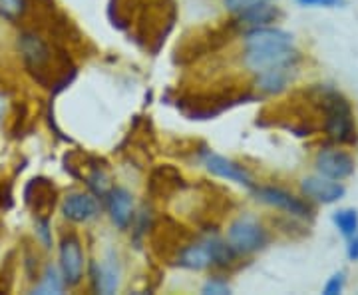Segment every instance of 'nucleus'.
<instances>
[{
	"label": "nucleus",
	"mask_w": 358,
	"mask_h": 295,
	"mask_svg": "<svg viewBox=\"0 0 358 295\" xmlns=\"http://www.w3.org/2000/svg\"><path fill=\"white\" fill-rule=\"evenodd\" d=\"M143 6V0H110L108 18L117 30H131L138 22Z\"/></svg>",
	"instance_id": "17"
},
{
	"label": "nucleus",
	"mask_w": 358,
	"mask_h": 295,
	"mask_svg": "<svg viewBox=\"0 0 358 295\" xmlns=\"http://www.w3.org/2000/svg\"><path fill=\"white\" fill-rule=\"evenodd\" d=\"M110 218L117 230H128L134 224V195L122 186H112V190L106 195Z\"/></svg>",
	"instance_id": "14"
},
{
	"label": "nucleus",
	"mask_w": 358,
	"mask_h": 295,
	"mask_svg": "<svg viewBox=\"0 0 358 295\" xmlns=\"http://www.w3.org/2000/svg\"><path fill=\"white\" fill-rule=\"evenodd\" d=\"M201 291H203L205 295H225L231 294V287L229 283L225 282V280H221V277H209V280L205 282Z\"/></svg>",
	"instance_id": "24"
},
{
	"label": "nucleus",
	"mask_w": 358,
	"mask_h": 295,
	"mask_svg": "<svg viewBox=\"0 0 358 295\" xmlns=\"http://www.w3.org/2000/svg\"><path fill=\"white\" fill-rule=\"evenodd\" d=\"M333 221L334 226H336V230L341 231L346 240L352 238L358 231V212L355 207H345V210L334 212Z\"/></svg>",
	"instance_id": "21"
},
{
	"label": "nucleus",
	"mask_w": 358,
	"mask_h": 295,
	"mask_svg": "<svg viewBox=\"0 0 358 295\" xmlns=\"http://www.w3.org/2000/svg\"><path fill=\"white\" fill-rule=\"evenodd\" d=\"M271 0H223V6L227 8V13L231 14H241L249 8H255L259 4H265Z\"/></svg>",
	"instance_id": "23"
},
{
	"label": "nucleus",
	"mask_w": 358,
	"mask_h": 295,
	"mask_svg": "<svg viewBox=\"0 0 358 295\" xmlns=\"http://www.w3.org/2000/svg\"><path fill=\"white\" fill-rule=\"evenodd\" d=\"M346 256L350 261H358V231L352 235V238H348V247H346Z\"/></svg>",
	"instance_id": "27"
},
{
	"label": "nucleus",
	"mask_w": 358,
	"mask_h": 295,
	"mask_svg": "<svg viewBox=\"0 0 358 295\" xmlns=\"http://www.w3.org/2000/svg\"><path fill=\"white\" fill-rule=\"evenodd\" d=\"M24 205L32 212L34 219H52L54 207L58 204V190L54 186V181L38 176L32 178L24 186Z\"/></svg>",
	"instance_id": "6"
},
{
	"label": "nucleus",
	"mask_w": 358,
	"mask_h": 295,
	"mask_svg": "<svg viewBox=\"0 0 358 295\" xmlns=\"http://www.w3.org/2000/svg\"><path fill=\"white\" fill-rule=\"evenodd\" d=\"M296 72V64H287V66H277V68H268L259 72L255 78V88L267 96H275V94H281L289 86H291V80L293 74Z\"/></svg>",
	"instance_id": "15"
},
{
	"label": "nucleus",
	"mask_w": 358,
	"mask_h": 295,
	"mask_svg": "<svg viewBox=\"0 0 358 295\" xmlns=\"http://www.w3.org/2000/svg\"><path fill=\"white\" fill-rule=\"evenodd\" d=\"M181 174H179L178 170H173L171 166H162L155 170L154 174H152V180H150V192L154 193L159 190V188H167V193L176 192L181 188Z\"/></svg>",
	"instance_id": "20"
},
{
	"label": "nucleus",
	"mask_w": 358,
	"mask_h": 295,
	"mask_svg": "<svg viewBox=\"0 0 358 295\" xmlns=\"http://www.w3.org/2000/svg\"><path fill=\"white\" fill-rule=\"evenodd\" d=\"M301 6H336L341 0H296Z\"/></svg>",
	"instance_id": "28"
},
{
	"label": "nucleus",
	"mask_w": 358,
	"mask_h": 295,
	"mask_svg": "<svg viewBox=\"0 0 358 295\" xmlns=\"http://www.w3.org/2000/svg\"><path fill=\"white\" fill-rule=\"evenodd\" d=\"M281 18V11L277 6H273L271 2L259 4L255 8H249L241 14H235V26L239 30H251V28H259V26H271Z\"/></svg>",
	"instance_id": "18"
},
{
	"label": "nucleus",
	"mask_w": 358,
	"mask_h": 295,
	"mask_svg": "<svg viewBox=\"0 0 358 295\" xmlns=\"http://www.w3.org/2000/svg\"><path fill=\"white\" fill-rule=\"evenodd\" d=\"M315 167L320 176L343 181L355 174V158L338 148H322L315 156Z\"/></svg>",
	"instance_id": "8"
},
{
	"label": "nucleus",
	"mask_w": 358,
	"mask_h": 295,
	"mask_svg": "<svg viewBox=\"0 0 358 295\" xmlns=\"http://www.w3.org/2000/svg\"><path fill=\"white\" fill-rule=\"evenodd\" d=\"M62 216L72 224H88L100 216V200L92 192H72L64 195L62 204Z\"/></svg>",
	"instance_id": "11"
},
{
	"label": "nucleus",
	"mask_w": 358,
	"mask_h": 295,
	"mask_svg": "<svg viewBox=\"0 0 358 295\" xmlns=\"http://www.w3.org/2000/svg\"><path fill=\"white\" fill-rule=\"evenodd\" d=\"M294 40L291 32L273 28V26H259L243 32V48H255V50H282L293 48Z\"/></svg>",
	"instance_id": "12"
},
{
	"label": "nucleus",
	"mask_w": 358,
	"mask_h": 295,
	"mask_svg": "<svg viewBox=\"0 0 358 295\" xmlns=\"http://www.w3.org/2000/svg\"><path fill=\"white\" fill-rule=\"evenodd\" d=\"M201 162H203V166L207 167V172H211V174L217 176V178H223V180H229L235 181V184H241V186H247L249 190L255 186L251 172H249L243 164H239V162H235V160H231V158L219 156L215 154V152H211V150H203V152H201Z\"/></svg>",
	"instance_id": "10"
},
{
	"label": "nucleus",
	"mask_w": 358,
	"mask_h": 295,
	"mask_svg": "<svg viewBox=\"0 0 358 295\" xmlns=\"http://www.w3.org/2000/svg\"><path fill=\"white\" fill-rule=\"evenodd\" d=\"M313 96L322 112V128L327 138L336 146H355L358 142V128L350 100L343 92L322 84L313 90Z\"/></svg>",
	"instance_id": "2"
},
{
	"label": "nucleus",
	"mask_w": 358,
	"mask_h": 295,
	"mask_svg": "<svg viewBox=\"0 0 358 295\" xmlns=\"http://www.w3.org/2000/svg\"><path fill=\"white\" fill-rule=\"evenodd\" d=\"M18 50L22 56L26 72L52 94L66 90L76 76V66L68 52L50 40L44 39L40 30L26 28L18 36Z\"/></svg>",
	"instance_id": "1"
},
{
	"label": "nucleus",
	"mask_w": 358,
	"mask_h": 295,
	"mask_svg": "<svg viewBox=\"0 0 358 295\" xmlns=\"http://www.w3.org/2000/svg\"><path fill=\"white\" fill-rule=\"evenodd\" d=\"M301 192L307 195L308 200H315L319 204L331 205L343 200L346 193V188L341 181L324 178V176H308L301 181Z\"/></svg>",
	"instance_id": "13"
},
{
	"label": "nucleus",
	"mask_w": 358,
	"mask_h": 295,
	"mask_svg": "<svg viewBox=\"0 0 358 295\" xmlns=\"http://www.w3.org/2000/svg\"><path fill=\"white\" fill-rule=\"evenodd\" d=\"M227 244L239 254L249 256L268 244V230L253 216H239L231 221L227 230Z\"/></svg>",
	"instance_id": "4"
},
{
	"label": "nucleus",
	"mask_w": 358,
	"mask_h": 295,
	"mask_svg": "<svg viewBox=\"0 0 358 295\" xmlns=\"http://www.w3.org/2000/svg\"><path fill=\"white\" fill-rule=\"evenodd\" d=\"M243 66L251 72H263L268 68H277V66L299 64L301 62V54L296 48H282V50H255V48H243Z\"/></svg>",
	"instance_id": "9"
},
{
	"label": "nucleus",
	"mask_w": 358,
	"mask_h": 295,
	"mask_svg": "<svg viewBox=\"0 0 358 295\" xmlns=\"http://www.w3.org/2000/svg\"><path fill=\"white\" fill-rule=\"evenodd\" d=\"M6 108H8V98H6L4 90L0 88V124H2L4 118H6Z\"/></svg>",
	"instance_id": "29"
},
{
	"label": "nucleus",
	"mask_w": 358,
	"mask_h": 295,
	"mask_svg": "<svg viewBox=\"0 0 358 295\" xmlns=\"http://www.w3.org/2000/svg\"><path fill=\"white\" fill-rule=\"evenodd\" d=\"M176 18H178V11L171 0H159L150 6L145 4L134 26V36L145 50L157 54L162 44L171 34Z\"/></svg>",
	"instance_id": "3"
},
{
	"label": "nucleus",
	"mask_w": 358,
	"mask_h": 295,
	"mask_svg": "<svg viewBox=\"0 0 358 295\" xmlns=\"http://www.w3.org/2000/svg\"><path fill=\"white\" fill-rule=\"evenodd\" d=\"M251 193L255 195V200L263 202V204L271 205V207H277L287 212L291 218L296 219H310L313 218V207L308 202L296 198L294 193L282 190L279 186H253Z\"/></svg>",
	"instance_id": "5"
},
{
	"label": "nucleus",
	"mask_w": 358,
	"mask_h": 295,
	"mask_svg": "<svg viewBox=\"0 0 358 295\" xmlns=\"http://www.w3.org/2000/svg\"><path fill=\"white\" fill-rule=\"evenodd\" d=\"M58 257H60L58 268L62 271L66 287L80 285L84 277V252H82V242L74 231H68L62 235L58 245Z\"/></svg>",
	"instance_id": "7"
},
{
	"label": "nucleus",
	"mask_w": 358,
	"mask_h": 295,
	"mask_svg": "<svg viewBox=\"0 0 358 295\" xmlns=\"http://www.w3.org/2000/svg\"><path fill=\"white\" fill-rule=\"evenodd\" d=\"M66 289V283L64 277H62V271L60 268H56V266H52L48 263L44 271H42V275L38 277V283H36V287H34V294L40 295H46V294H62Z\"/></svg>",
	"instance_id": "19"
},
{
	"label": "nucleus",
	"mask_w": 358,
	"mask_h": 295,
	"mask_svg": "<svg viewBox=\"0 0 358 295\" xmlns=\"http://www.w3.org/2000/svg\"><path fill=\"white\" fill-rule=\"evenodd\" d=\"M92 285L98 294L110 295L114 294L120 285V263L114 254L92 263Z\"/></svg>",
	"instance_id": "16"
},
{
	"label": "nucleus",
	"mask_w": 358,
	"mask_h": 295,
	"mask_svg": "<svg viewBox=\"0 0 358 295\" xmlns=\"http://www.w3.org/2000/svg\"><path fill=\"white\" fill-rule=\"evenodd\" d=\"M26 11H28V0H0V18L10 25L24 22Z\"/></svg>",
	"instance_id": "22"
},
{
	"label": "nucleus",
	"mask_w": 358,
	"mask_h": 295,
	"mask_svg": "<svg viewBox=\"0 0 358 295\" xmlns=\"http://www.w3.org/2000/svg\"><path fill=\"white\" fill-rule=\"evenodd\" d=\"M36 238L46 249L52 247V219H36Z\"/></svg>",
	"instance_id": "25"
},
{
	"label": "nucleus",
	"mask_w": 358,
	"mask_h": 295,
	"mask_svg": "<svg viewBox=\"0 0 358 295\" xmlns=\"http://www.w3.org/2000/svg\"><path fill=\"white\" fill-rule=\"evenodd\" d=\"M345 283H346V273H345V271H336L333 277H331V280L327 282L324 289H322V294H327V295L343 294V289H345Z\"/></svg>",
	"instance_id": "26"
}]
</instances>
